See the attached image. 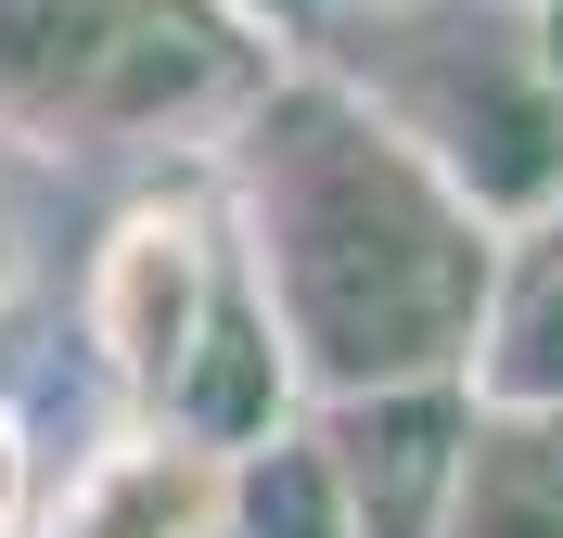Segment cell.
I'll return each instance as SVG.
<instances>
[{
    "mask_svg": "<svg viewBox=\"0 0 563 538\" xmlns=\"http://www.w3.org/2000/svg\"><path fill=\"white\" fill-rule=\"evenodd\" d=\"M435 538H563V410H474Z\"/></svg>",
    "mask_w": 563,
    "mask_h": 538,
    "instance_id": "9",
    "label": "cell"
},
{
    "mask_svg": "<svg viewBox=\"0 0 563 538\" xmlns=\"http://www.w3.org/2000/svg\"><path fill=\"white\" fill-rule=\"evenodd\" d=\"M461 385H474V410H563V231L499 256V295L474 321Z\"/></svg>",
    "mask_w": 563,
    "mask_h": 538,
    "instance_id": "8",
    "label": "cell"
},
{
    "mask_svg": "<svg viewBox=\"0 0 563 538\" xmlns=\"http://www.w3.org/2000/svg\"><path fill=\"white\" fill-rule=\"evenodd\" d=\"M218 256H231L218 193H141V206L103 218L90 283H77V333H90V359H103V385H115L129 424L167 397L179 347H192V321H206V295H218Z\"/></svg>",
    "mask_w": 563,
    "mask_h": 538,
    "instance_id": "4",
    "label": "cell"
},
{
    "mask_svg": "<svg viewBox=\"0 0 563 538\" xmlns=\"http://www.w3.org/2000/svg\"><path fill=\"white\" fill-rule=\"evenodd\" d=\"M282 52L244 39L218 0H0V116L13 129H231Z\"/></svg>",
    "mask_w": 563,
    "mask_h": 538,
    "instance_id": "3",
    "label": "cell"
},
{
    "mask_svg": "<svg viewBox=\"0 0 563 538\" xmlns=\"http://www.w3.org/2000/svg\"><path fill=\"white\" fill-rule=\"evenodd\" d=\"M320 462H333V501H346V538H435L461 487V436H474V385H372L308 410Z\"/></svg>",
    "mask_w": 563,
    "mask_h": 538,
    "instance_id": "5",
    "label": "cell"
},
{
    "mask_svg": "<svg viewBox=\"0 0 563 538\" xmlns=\"http://www.w3.org/2000/svg\"><path fill=\"white\" fill-rule=\"evenodd\" d=\"M218 13H231V26H244V39H269L282 65H295V52H308V39H320V13H333V0H218Z\"/></svg>",
    "mask_w": 563,
    "mask_h": 538,
    "instance_id": "12",
    "label": "cell"
},
{
    "mask_svg": "<svg viewBox=\"0 0 563 538\" xmlns=\"http://www.w3.org/2000/svg\"><path fill=\"white\" fill-rule=\"evenodd\" d=\"M218 538H346V501H333V462H320L308 410L218 462Z\"/></svg>",
    "mask_w": 563,
    "mask_h": 538,
    "instance_id": "10",
    "label": "cell"
},
{
    "mask_svg": "<svg viewBox=\"0 0 563 538\" xmlns=\"http://www.w3.org/2000/svg\"><path fill=\"white\" fill-rule=\"evenodd\" d=\"M206 193L308 410L372 385H449L474 359L512 244L308 52L231 103Z\"/></svg>",
    "mask_w": 563,
    "mask_h": 538,
    "instance_id": "1",
    "label": "cell"
},
{
    "mask_svg": "<svg viewBox=\"0 0 563 538\" xmlns=\"http://www.w3.org/2000/svg\"><path fill=\"white\" fill-rule=\"evenodd\" d=\"M295 410H308V397H295V372H282V333H269V308H256L244 256H218V295H206V321H192V347H179L167 397H154L141 424H167L179 449L231 462V449L282 436Z\"/></svg>",
    "mask_w": 563,
    "mask_h": 538,
    "instance_id": "6",
    "label": "cell"
},
{
    "mask_svg": "<svg viewBox=\"0 0 563 538\" xmlns=\"http://www.w3.org/2000/svg\"><path fill=\"white\" fill-rule=\"evenodd\" d=\"M499 244L563 231V77L538 65L526 0H333L308 39Z\"/></svg>",
    "mask_w": 563,
    "mask_h": 538,
    "instance_id": "2",
    "label": "cell"
},
{
    "mask_svg": "<svg viewBox=\"0 0 563 538\" xmlns=\"http://www.w3.org/2000/svg\"><path fill=\"white\" fill-rule=\"evenodd\" d=\"M52 526V449H38V410L0 397V538H38Z\"/></svg>",
    "mask_w": 563,
    "mask_h": 538,
    "instance_id": "11",
    "label": "cell"
},
{
    "mask_svg": "<svg viewBox=\"0 0 563 538\" xmlns=\"http://www.w3.org/2000/svg\"><path fill=\"white\" fill-rule=\"evenodd\" d=\"M38 538H218V462L179 449L167 424H115L52 487V526Z\"/></svg>",
    "mask_w": 563,
    "mask_h": 538,
    "instance_id": "7",
    "label": "cell"
},
{
    "mask_svg": "<svg viewBox=\"0 0 563 538\" xmlns=\"http://www.w3.org/2000/svg\"><path fill=\"white\" fill-rule=\"evenodd\" d=\"M13 283H26V231H13V206H0V308H13Z\"/></svg>",
    "mask_w": 563,
    "mask_h": 538,
    "instance_id": "13",
    "label": "cell"
}]
</instances>
